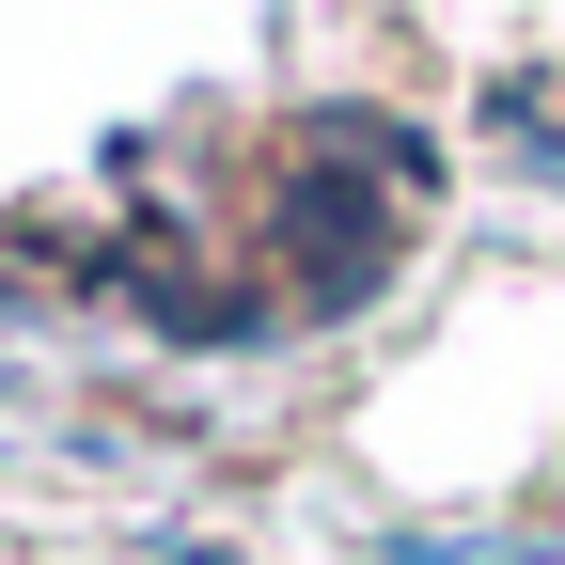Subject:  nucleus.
Returning <instances> with one entry per match:
<instances>
[{
  "label": "nucleus",
  "mask_w": 565,
  "mask_h": 565,
  "mask_svg": "<svg viewBox=\"0 0 565 565\" xmlns=\"http://www.w3.org/2000/svg\"><path fill=\"white\" fill-rule=\"evenodd\" d=\"M487 110H503V126H519V141H534V158H550V173H565V126H550V110H534V79H503V95H487Z\"/></svg>",
  "instance_id": "f257e3e1"
}]
</instances>
